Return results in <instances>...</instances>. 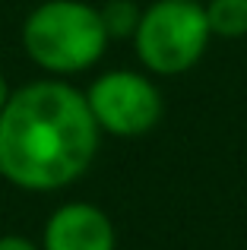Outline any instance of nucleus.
<instances>
[{
    "label": "nucleus",
    "mask_w": 247,
    "mask_h": 250,
    "mask_svg": "<svg viewBox=\"0 0 247 250\" xmlns=\"http://www.w3.org/2000/svg\"><path fill=\"white\" fill-rule=\"evenodd\" d=\"M102 13L82 0H44L22 22V48L41 70L57 76L89 70L108 48Z\"/></svg>",
    "instance_id": "obj_2"
},
{
    "label": "nucleus",
    "mask_w": 247,
    "mask_h": 250,
    "mask_svg": "<svg viewBox=\"0 0 247 250\" xmlns=\"http://www.w3.org/2000/svg\"><path fill=\"white\" fill-rule=\"evenodd\" d=\"M99 13H102V25H105L108 38H133L143 16V10L133 0H108Z\"/></svg>",
    "instance_id": "obj_7"
},
{
    "label": "nucleus",
    "mask_w": 247,
    "mask_h": 250,
    "mask_svg": "<svg viewBox=\"0 0 247 250\" xmlns=\"http://www.w3.org/2000/svg\"><path fill=\"white\" fill-rule=\"evenodd\" d=\"M118 234L105 209L92 203H67L54 209L41 234V250H114Z\"/></svg>",
    "instance_id": "obj_5"
},
{
    "label": "nucleus",
    "mask_w": 247,
    "mask_h": 250,
    "mask_svg": "<svg viewBox=\"0 0 247 250\" xmlns=\"http://www.w3.org/2000/svg\"><path fill=\"white\" fill-rule=\"evenodd\" d=\"M99 133L86 92L57 80L29 83L0 111V177L32 193L63 190L95 162Z\"/></svg>",
    "instance_id": "obj_1"
},
{
    "label": "nucleus",
    "mask_w": 247,
    "mask_h": 250,
    "mask_svg": "<svg viewBox=\"0 0 247 250\" xmlns=\"http://www.w3.org/2000/svg\"><path fill=\"white\" fill-rule=\"evenodd\" d=\"M212 32L200 0H155L136 25V54L159 76H178L203 57Z\"/></svg>",
    "instance_id": "obj_3"
},
{
    "label": "nucleus",
    "mask_w": 247,
    "mask_h": 250,
    "mask_svg": "<svg viewBox=\"0 0 247 250\" xmlns=\"http://www.w3.org/2000/svg\"><path fill=\"white\" fill-rule=\"evenodd\" d=\"M99 130L111 136H143L162 121V92L149 76L133 70L102 73L86 92Z\"/></svg>",
    "instance_id": "obj_4"
},
{
    "label": "nucleus",
    "mask_w": 247,
    "mask_h": 250,
    "mask_svg": "<svg viewBox=\"0 0 247 250\" xmlns=\"http://www.w3.org/2000/svg\"><path fill=\"white\" fill-rule=\"evenodd\" d=\"M209 32L219 38H244L247 35V0H209L203 3Z\"/></svg>",
    "instance_id": "obj_6"
},
{
    "label": "nucleus",
    "mask_w": 247,
    "mask_h": 250,
    "mask_svg": "<svg viewBox=\"0 0 247 250\" xmlns=\"http://www.w3.org/2000/svg\"><path fill=\"white\" fill-rule=\"evenodd\" d=\"M0 250H41V244L22 238V234H0Z\"/></svg>",
    "instance_id": "obj_8"
},
{
    "label": "nucleus",
    "mask_w": 247,
    "mask_h": 250,
    "mask_svg": "<svg viewBox=\"0 0 247 250\" xmlns=\"http://www.w3.org/2000/svg\"><path fill=\"white\" fill-rule=\"evenodd\" d=\"M10 95H13V92H10V85H6V80L0 76V111L6 108V102H10Z\"/></svg>",
    "instance_id": "obj_9"
}]
</instances>
